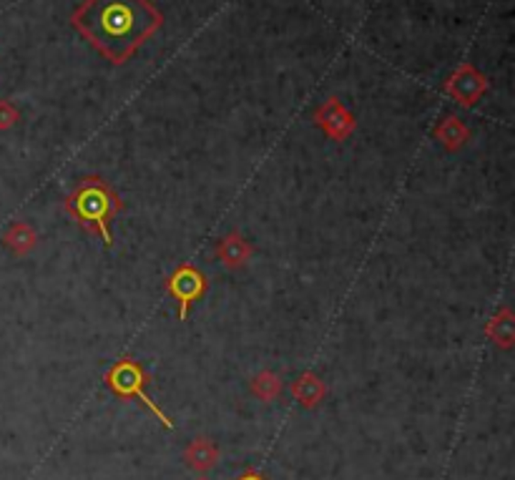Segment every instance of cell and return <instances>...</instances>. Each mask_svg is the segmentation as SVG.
Here are the masks:
<instances>
[{"instance_id": "6da1fadb", "label": "cell", "mask_w": 515, "mask_h": 480, "mask_svg": "<svg viewBox=\"0 0 515 480\" xmlns=\"http://www.w3.org/2000/svg\"><path fill=\"white\" fill-rule=\"evenodd\" d=\"M71 23L106 61L121 66L162 28L163 18L149 0H86Z\"/></svg>"}, {"instance_id": "7a4b0ae2", "label": "cell", "mask_w": 515, "mask_h": 480, "mask_svg": "<svg viewBox=\"0 0 515 480\" xmlns=\"http://www.w3.org/2000/svg\"><path fill=\"white\" fill-rule=\"evenodd\" d=\"M123 209L121 199L113 192L111 186L103 182L101 176H86L79 182L68 199H66V212L93 235L103 239V245L111 246V219Z\"/></svg>"}, {"instance_id": "3957f363", "label": "cell", "mask_w": 515, "mask_h": 480, "mask_svg": "<svg viewBox=\"0 0 515 480\" xmlns=\"http://www.w3.org/2000/svg\"><path fill=\"white\" fill-rule=\"evenodd\" d=\"M106 385L111 388V392H116L119 398H126V400H142V405L149 412H153V418L162 423L166 430H173V420L163 412L153 398L146 395V385H149V375H146V370L131 358H123L119 360L116 365H113L109 372H106Z\"/></svg>"}, {"instance_id": "277c9868", "label": "cell", "mask_w": 515, "mask_h": 480, "mask_svg": "<svg viewBox=\"0 0 515 480\" xmlns=\"http://www.w3.org/2000/svg\"><path fill=\"white\" fill-rule=\"evenodd\" d=\"M206 292V277L194 265H182L169 277V295L179 302V319H186L189 307L199 302Z\"/></svg>"}, {"instance_id": "5b68a950", "label": "cell", "mask_w": 515, "mask_h": 480, "mask_svg": "<svg viewBox=\"0 0 515 480\" xmlns=\"http://www.w3.org/2000/svg\"><path fill=\"white\" fill-rule=\"evenodd\" d=\"M317 126L327 133V139H334V141H344V139L354 131L352 116L344 111L337 101H330L327 106L320 109V113H317Z\"/></svg>"}, {"instance_id": "8992f818", "label": "cell", "mask_w": 515, "mask_h": 480, "mask_svg": "<svg viewBox=\"0 0 515 480\" xmlns=\"http://www.w3.org/2000/svg\"><path fill=\"white\" fill-rule=\"evenodd\" d=\"M184 460H186V465L196 473H206V470H212L216 465V460H219V448L214 445L209 438H194L186 450H184Z\"/></svg>"}, {"instance_id": "52a82bcc", "label": "cell", "mask_w": 515, "mask_h": 480, "mask_svg": "<svg viewBox=\"0 0 515 480\" xmlns=\"http://www.w3.org/2000/svg\"><path fill=\"white\" fill-rule=\"evenodd\" d=\"M216 256L222 259V265L226 269H239L249 262V256H252V246L247 245V239L242 235H229L224 236L219 246H216Z\"/></svg>"}, {"instance_id": "ba28073f", "label": "cell", "mask_w": 515, "mask_h": 480, "mask_svg": "<svg viewBox=\"0 0 515 480\" xmlns=\"http://www.w3.org/2000/svg\"><path fill=\"white\" fill-rule=\"evenodd\" d=\"M327 395L324 382L314 372H304L292 382V398L302 405V408H317Z\"/></svg>"}, {"instance_id": "9c48e42d", "label": "cell", "mask_w": 515, "mask_h": 480, "mask_svg": "<svg viewBox=\"0 0 515 480\" xmlns=\"http://www.w3.org/2000/svg\"><path fill=\"white\" fill-rule=\"evenodd\" d=\"M485 91V81L478 76L475 71L470 68H463V71L453 76V81H450V93H453L457 101L463 103V106H470L475 103Z\"/></svg>"}, {"instance_id": "30bf717a", "label": "cell", "mask_w": 515, "mask_h": 480, "mask_svg": "<svg viewBox=\"0 0 515 480\" xmlns=\"http://www.w3.org/2000/svg\"><path fill=\"white\" fill-rule=\"evenodd\" d=\"M485 332H488V338H490L493 345H498V348L503 350L510 348L515 339V325L510 309H500V312L488 322V329H485Z\"/></svg>"}, {"instance_id": "8fae6325", "label": "cell", "mask_w": 515, "mask_h": 480, "mask_svg": "<svg viewBox=\"0 0 515 480\" xmlns=\"http://www.w3.org/2000/svg\"><path fill=\"white\" fill-rule=\"evenodd\" d=\"M435 139L443 143L447 151H457V149H463L465 141H468V129H465V123L460 119H445L437 129H435Z\"/></svg>"}, {"instance_id": "7c38bea8", "label": "cell", "mask_w": 515, "mask_h": 480, "mask_svg": "<svg viewBox=\"0 0 515 480\" xmlns=\"http://www.w3.org/2000/svg\"><path fill=\"white\" fill-rule=\"evenodd\" d=\"M5 245L11 246L16 255H28L36 246V232L26 222H18L5 236Z\"/></svg>"}, {"instance_id": "4fadbf2b", "label": "cell", "mask_w": 515, "mask_h": 480, "mask_svg": "<svg viewBox=\"0 0 515 480\" xmlns=\"http://www.w3.org/2000/svg\"><path fill=\"white\" fill-rule=\"evenodd\" d=\"M252 392L259 400H264V402H269V400L282 395V380H279V375H274V372H259L252 380Z\"/></svg>"}, {"instance_id": "5bb4252c", "label": "cell", "mask_w": 515, "mask_h": 480, "mask_svg": "<svg viewBox=\"0 0 515 480\" xmlns=\"http://www.w3.org/2000/svg\"><path fill=\"white\" fill-rule=\"evenodd\" d=\"M16 116H18L16 109H11V106L3 103V106H0V129H8L11 123H16Z\"/></svg>"}, {"instance_id": "9a60e30c", "label": "cell", "mask_w": 515, "mask_h": 480, "mask_svg": "<svg viewBox=\"0 0 515 480\" xmlns=\"http://www.w3.org/2000/svg\"><path fill=\"white\" fill-rule=\"evenodd\" d=\"M236 480H267L262 475V473H257V470H247V473H242Z\"/></svg>"}, {"instance_id": "2e32d148", "label": "cell", "mask_w": 515, "mask_h": 480, "mask_svg": "<svg viewBox=\"0 0 515 480\" xmlns=\"http://www.w3.org/2000/svg\"><path fill=\"white\" fill-rule=\"evenodd\" d=\"M199 480H206V478H199Z\"/></svg>"}]
</instances>
